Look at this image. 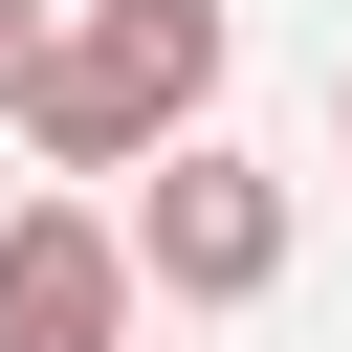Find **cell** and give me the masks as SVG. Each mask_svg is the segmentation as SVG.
Instances as JSON below:
<instances>
[{
    "label": "cell",
    "mask_w": 352,
    "mask_h": 352,
    "mask_svg": "<svg viewBox=\"0 0 352 352\" xmlns=\"http://www.w3.org/2000/svg\"><path fill=\"white\" fill-rule=\"evenodd\" d=\"M0 352H132V220L22 198L0 220Z\"/></svg>",
    "instance_id": "3"
},
{
    "label": "cell",
    "mask_w": 352,
    "mask_h": 352,
    "mask_svg": "<svg viewBox=\"0 0 352 352\" xmlns=\"http://www.w3.org/2000/svg\"><path fill=\"white\" fill-rule=\"evenodd\" d=\"M220 66H242V22H220V0H66L0 132H22L44 176H132L154 132H198V110H220Z\"/></svg>",
    "instance_id": "1"
},
{
    "label": "cell",
    "mask_w": 352,
    "mask_h": 352,
    "mask_svg": "<svg viewBox=\"0 0 352 352\" xmlns=\"http://www.w3.org/2000/svg\"><path fill=\"white\" fill-rule=\"evenodd\" d=\"M330 132H352V66H330Z\"/></svg>",
    "instance_id": "5"
},
{
    "label": "cell",
    "mask_w": 352,
    "mask_h": 352,
    "mask_svg": "<svg viewBox=\"0 0 352 352\" xmlns=\"http://www.w3.org/2000/svg\"><path fill=\"white\" fill-rule=\"evenodd\" d=\"M22 66H44V0H0V110H22Z\"/></svg>",
    "instance_id": "4"
},
{
    "label": "cell",
    "mask_w": 352,
    "mask_h": 352,
    "mask_svg": "<svg viewBox=\"0 0 352 352\" xmlns=\"http://www.w3.org/2000/svg\"><path fill=\"white\" fill-rule=\"evenodd\" d=\"M132 286H176V308H264V286H286V176L220 154V132H154V154H132Z\"/></svg>",
    "instance_id": "2"
}]
</instances>
